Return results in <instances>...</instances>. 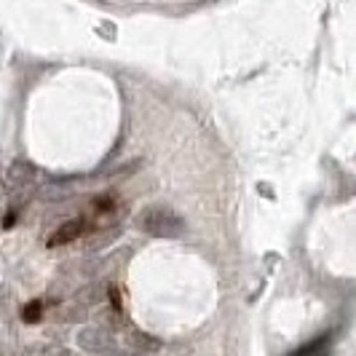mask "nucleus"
<instances>
[{"mask_svg": "<svg viewBox=\"0 0 356 356\" xmlns=\"http://www.w3.org/2000/svg\"><path fill=\"white\" fill-rule=\"evenodd\" d=\"M137 222L145 233L161 236V238H177L185 233V220L177 212H172L169 207H147Z\"/></svg>", "mask_w": 356, "mask_h": 356, "instance_id": "nucleus-1", "label": "nucleus"}, {"mask_svg": "<svg viewBox=\"0 0 356 356\" xmlns=\"http://www.w3.org/2000/svg\"><path fill=\"white\" fill-rule=\"evenodd\" d=\"M8 182L14 188H27L35 182V166L30 161H14L8 169Z\"/></svg>", "mask_w": 356, "mask_h": 356, "instance_id": "nucleus-4", "label": "nucleus"}, {"mask_svg": "<svg viewBox=\"0 0 356 356\" xmlns=\"http://www.w3.org/2000/svg\"><path fill=\"white\" fill-rule=\"evenodd\" d=\"M86 231V222L83 220H70V222H65V225H59L56 231L51 233V238H49V247H65V244H72L75 238H81Z\"/></svg>", "mask_w": 356, "mask_h": 356, "instance_id": "nucleus-3", "label": "nucleus"}, {"mask_svg": "<svg viewBox=\"0 0 356 356\" xmlns=\"http://www.w3.org/2000/svg\"><path fill=\"white\" fill-rule=\"evenodd\" d=\"M129 346H134V348H140V351H159L161 348L156 340H150L147 335H143V332H131V335H129Z\"/></svg>", "mask_w": 356, "mask_h": 356, "instance_id": "nucleus-5", "label": "nucleus"}, {"mask_svg": "<svg viewBox=\"0 0 356 356\" xmlns=\"http://www.w3.org/2000/svg\"><path fill=\"white\" fill-rule=\"evenodd\" d=\"M78 346L83 351H89V354H105V351L110 354V351H115V340L102 327H83L78 332Z\"/></svg>", "mask_w": 356, "mask_h": 356, "instance_id": "nucleus-2", "label": "nucleus"}, {"mask_svg": "<svg viewBox=\"0 0 356 356\" xmlns=\"http://www.w3.org/2000/svg\"><path fill=\"white\" fill-rule=\"evenodd\" d=\"M40 316H43V303H40V300H33V303L24 305L22 319L27 321V324H35V321H40Z\"/></svg>", "mask_w": 356, "mask_h": 356, "instance_id": "nucleus-6", "label": "nucleus"}]
</instances>
